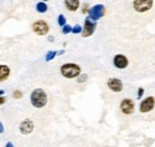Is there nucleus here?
Segmentation results:
<instances>
[{
	"label": "nucleus",
	"instance_id": "21",
	"mask_svg": "<svg viewBox=\"0 0 155 147\" xmlns=\"http://www.w3.org/2000/svg\"><path fill=\"white\" fill-rule=\"evenodd\" d=\"M143 94H144V89H143V88H138V90H137V99L140 100Z\"/></svg>",
	"mask_w": 155,
	"mask_h": 147
},
{
	"label": "nucleus",
	"instance_id": "17",
	"mask_svg": "<svg viewBox=\"0 0 155 147\" xmlns=\"http://www.w3.org/2000/svg\"><path fill=\"white\" fill-rule=\"evenodd\" d=\"M58 24L62 27L63 25H66L67 24V19L66 17L63 16V14H58Z\"/></svg>",
	"mask_w": 155,
	"mask_h": 147
},
{
	"label": "nucleus",
	"instance_id": "24",
	"mask_svg": "<svg viewBox=\"0 0 155 147\" xmlns=\"http://www.w3.org/2000/svg\"><path fill=\"white\" fill-rule=\"evenodd\" d=\"M13 146H15V145H13L12 142H7V144H6V147H13Z\"/></svg>",
	"mask_w": 155,
	"mask_h": 147
},
{
	"label": "nucleus",
	"instance_id": "15",
	"mask_svg": "<svg viewBox=\"0 0 155 147\" xmlns=\"http://www.w3.org/2000/svg\"><path fill=\"white\" fill-rule=\"evenodd\" d=\"M58 56V51L56 50H49L45 55V62H51L55 57Z\"/></svg>",
	"mask_w": 155,
	"mask_h": 147
},
{
	"label": "nucleus",
	"instance_id": "1",
	"mask_svg": "<svg viewBox=\"0 0 155 147\" xmlns=\"http://www.w3.org/2000/svg\"><path fill=\"white\" fill-rule=\"evenodd\" d=\"M30 102H31L32 107H35L37 109L44 108L48 103V95L42 88H36L30 94Z\"/></svg>",
	"mask_w": 155,
	"mask_h": 147
},
{
	"label": "nucleus",
	"instance_id": "3",
	"mask_svg": "<svg viewBox=\"0 0 155 147\" xmlns=\"http://www.w3.org/2000/svg\"><path fill=\"white\" fill-rule=\"evenodd\" d=\"M31 29H32V32L36 33L37 36H47L49 33V30H50L49 24L45 20H42V19L34 21Z\"/></svg>",
	"mask_w": 155,
	"mask_h": 147
},
{
	"label": "nucleus",
	"instance_id": "9",
	"mask_svg": "<svg viewBox=\"0 0 155 147\" xmlns=\"http://www.w3.org/2000/svg\"><path fill=\"white\" fill-rule=\"evenodd\" d=\"M155 107V99L153 96L146 97L141 103H140V111L141 113H149L154 109Z\"/></svg>",
	"mask_w": 155,
	"mask_h": 147
},
{
	"label": "nucleus",
	"instance_id": "2",
	"mask_svg": "<svg viewBox=\"0 0 155 147\" xmlns=\"http://www.w3.org/2000/svg\"><path fill=\"white\" fill-rule=\"evenodd\" d=\"M60 73L64 78L72 80V78H77L81 74V68L75 63H66L60 68Z\"/></svg>",
	"mask_w": 155,
	"mask_h": 147
},
{
	"label": "nucleus",
	"instance_id": "25",
	"mask_svg": "<svg viewBox=\"0 0 155 147\" xmlns=\"http://www.w3.org/2000/svg\"><path fill=\"white\" fill-rule=\"evenodd\" d=\"M64 54V50H60V51H58V55H63Z\"/></svg>",
	"mask_w": 155,
	"mask_h": 147
},
{
	"label": "nucleus",
	"instance_id": "19",
	"mask_svg": "<svg viewBox=\"0 0 155 147\" xmlns=\"http://www.w3.org/2000/svg\"><path fill=\"white\" fill-rule=\"evenodd\" d=\"M81 31H82L81 25H75V26L72 27V33H74V35H80Z\"/></svg>",
	"mask_w": 155,
	"mask_h": 147
},
{
	"label": "nucleus",
	"instance_id": "16",
	"mask_svg": "<svg viewBox=\"0 0 155 147\" xmlns=\"http://www.w3.org/2000/svg\"><path fill=\"white\" fill-rule=\"evenodd\" d=\"M87 78H88V75H87V74L81 73L77 77V82L78 83H84V82H86V81H87Z\"/></svg>",
	"mask_w": 155,
	"mask_h": 147
},
{
	"label": "nucleus",
	"instance_id": "22",
	"mask_svg": "<svg viewBox=\"0 0 155 147\" xmlns=\"http://www.w3.org/2000/svg\"><path fill=\"white\" fill-rule=\"evenodd\" d=\"M86 12H88V5L87 4H85L84 8H82V13H86Z\"/></svg>",
	"mask_w": 155,
	"mask_h": 147
},
{
	"label": "nucleus",
	"instance_id": "12",
	"mask_svg": "<svg viewBox=\"0 0 155 147\" xmlns=\"http://www.w3.org/2000/svg\"><path fill=\"white\" fill-rule=\"evenodd\" d=\"M10 75H11L10 67L6 65V64H0V83L7 81L8 77H10Z\"/></svg>",
	"mask_w": 155,
	"mask_h": 147
},
{
	"label": "nucleus",
	"instance_id": "27",
	"mask_svg": "<svg viewBox=\"0 0 155 147\" xmlns=\"http://www.w3.org/2000/svg\"><path fill=\"white\" fill-rule=\"evenodd\" d=\"M41 1H45V2H47V1H49V0H41Z\"/></svg>",
	"mask_w": 155,
	"mask_h": 147
},
{
	"label": "nucleus",
	"instance_id": "18",
	"mask_svg": "<svg viewBox=\"0 0 155 147\" xmlns=\"http://www.w3.org/2000/svg\"><path fill=\"white\" fill-rule=\"evenodd\" d=\"M71 32H72V26H71V25L66 24V25L62 26V33H63V35H68V33H71Z\"/></svg>",
	"mask_w": 155,
	"mask_h": 147
},
{
	"label": "nucleus",
	"instance_id": "5",
	"mask_svg": "<svg viewBox=\"0 0 155 147\" xmlns=\"http://www.w3.org/2000/svg\"><path fill=\"white\" fill-rule=\"evenodd\" d=\"M104 14H105V6L103 4H97L88 10V18L91 20H94V21L103 18Z\"/></svg>",
	"mask_w": 155,
	"mask_h": 147
},
{
	"label": "nucleus",
	"instance_id": "8",
	"mask_svg": "<svg viewBox=\"0 0 155 147\" xmlns=\"http://www.w3.org/2000/svg\"><path fill=\"white\" fill-rule=\"evenodd\" d=\"M34 129H35V124L30 119H25V120H23L19 124V132L23 135L31 134L34 132Z\"/></svg>",
	"mask_w": 155,
	"mask_h": 147
},
{
	"label": "nucleus",
	"instance_id": "14",
	"mask_svg": "<svg viewBox=\"0 0 155 147\" xmlns=\"http://www.w3.org/2000/svg\"><path fill=\"white\" fill-rule=\"evenodd\" d=\"M36 11L38 13H45L48 11V5L45 1H39L36 4Z\"/></svg>",
	"mask_w": 155,
	"mask_h": 147
},
{
	"label": "nucleus",
	"instance_id": "23",
	"mask_svg": "<svg viewBox=\"0 0 155 147\" xmlns=\"http://www.w3.org/2000/svg\"><path fill=\"white\" fill-rule=\"evenodd\" d=\"M4 132H5V126L2 122H0V134H2Z\"/></svg>",
	"mask_w": 155,
	"mask_h": 147
},
{
	"label": "nucleus",
	"instance_id": "10",
	"mask_svg": "<svg viewBox=\"0 0 155 147\" xmlns=\"http://www.w3.org/2000/svg\"><path fill=\"white\" fill-rule=\"evenodd\" d=\"M106 84H107V88L114 92H120L123 90V82L117 77H110Z\"/></svg>",
	"mask_w": 155,
	"mask_h": 147
},
{
	"label": "nucleus",
	"instance_id": "4",
	"mask_svg": "<svg viewBox=\"0 0 155 147\" xmlns=\"http://www.w3.org/2000/svg\"><path fill=\"white\" fill-rule=\"evenodd\" d=\"M153 5H154L153 0H134L133 1V7L138 13H144V12L152 10Z\"/></svg>",
	"mask_w": 155,
	"mask_h": 147
},
{
	"label": "nucleus",
	"instance_id": "7",
	"mask_svg": "<svg viewBox=\"0 0 155 147\" xmlns=\"http://www.w3.org/2000/svg\"><path fill=\"white\" fill-rule=\"evenodd\" d=\"M119 108H120L122 113L124 115H131L134 113V110H135V102H134V100L128 99V97L127 99H123L120 101Z\"/></svg>",
	"mask_w": 155,
	"mask_h": 147
},
{
	"label": "nucleus",
	"instance_id": "20",
	"mask_svg": "<svg viewBox=\"0 0 155 147\" xmlns=\"http://www.w3.org/2000/svg\"><path fill=\"white\" fill-rule=\"evenodd\" d=\"M12 96H13V99H16V100H20V99L23 97V92L19 90V89H17V90L13 92Z\"/></svg>",
	"mask_w": 155,
	"mask_h": 147
},
{
	"label": "nucleus",
	"instance_id": "6",
	"mask_svg": "<svg viewBox=\"0 0 155 147\" xmlns=\"http://www.w3.org/2000/svg\"><path fill=\"white\" fill-rule=\"evenodd\" d=\"M96 27H97V23L94 20H91L87 17V18L85 19V24H84V27H82V31H81V36L84 37V38L91 37L94 33Z\"/></svg>",
	"mask_w": 155,
	"mask_h": 147
},
{
	"label": "nucleus",
	"instance_id": "13",
	"mask_svg": "<svg viewBox=\"0 0 155 147\" xmlns=\"http://www.w3.org/2000/svg\"><path fill=\"white\" fill-rule=\"evenodd\" d=\"M64 6L69 12H75L80 8V0H64Z\"/></svg>",
	"mask_w": 155,
	"mask_h": 147
},
{
	"label": "nucleus",
	"instance_id": "11",
	"mask_svg": "<svg viewBox=\"0 0 155 147\" xmlns=\"http://www.w3.org/2000/svg\"><path fill=\"white\" fill-rule=\"evenodd\" d=\"M114 65L116 67L117 69L123 70V69L128 68V65H129V59L124 55L118 54V55H116L114 57Z\"/></svg>",
	"mask_w": 155,
	"mask_h": 147
},
{
	"label": "nucleus",
	"instance_id": "26",
	"mask_svg": "<svg viewBox=\"0 0 155 147\" xmlns=\"http://www.w3.org/2000/svg\"><path fill=\"white\" fill-rule=\"evenodd\" d=\"M5 94V90H2V89H0V96H2Z\"/></svg>",
	"mask_w": 155,
	"mask_h": 147
}]
</instances>
